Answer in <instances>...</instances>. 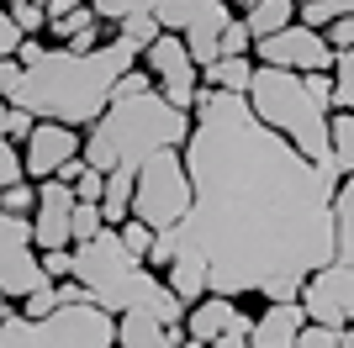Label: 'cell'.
<instances>
[{"label": "cell", "mask_w": 354, "mask_h": 348, "mask_svg": "<svg viewBox=\"0 0 354 348\" xmlns=\"http://www.w3.org/2000/svg\"><path fill=\"white\" fill-rule=\"evenodd\" d=\"M185 143L191 217L185 243L212 264V296H249L275 275H317L339 259L333 195L339 164H307L249 111V95L201 90Z\"/></svg>", "instance_id": "6da1fadb"}, {"label": "cell", "mask_w": 354, "mask_h": 348, "mask_svg": "<svg viewBox=\"0 0 354 348\" xmlns=\"http://www.w3.org/2000/svg\"><path fill=\"white\" fill-rule=\"evenodd\" d=\"M138 48L111 37L95 53H69V48H48L37 64L27 69V85L16 95L21 111H32L37 122H64V127H95L101 111L111 106L117 85L138 69Z\"/></svg>", "instance_id": "7a4b0ae2"}, {"label": "cell", "mask_w": 354, "mask_h": 348, "mask_svg": "<svg viewBox=\"0 0 354 348\" xmlns=\"http://www.w3.org/2000/svg\"><path fill=\"white\" fill-rule=\"evenodd\" d=\"M196 132L191 111H175L159 90L133 95V101H111L101 111V122L85 132V169L111 174V169H143L153 153L185 148Z\"/></svg>", "instance_id": "3957f363"}, {"label": "cell", "mask_w": 354, "mask_h": 348, "mask_svg": "<svg viewBox=\"0 0 354 348\" xmlns=\"http://www.w3.org/2000/svg\"><path fill=\"white\" fill-rule=\"evenodd\" d=\"M249 111L307 164H333L328 122H333V74H291V69H254Z\"/></svg>", "instance_id": "277c9868"}, {"label": "cell", "mask_w": 354, "mask_h": 348, "mask_svg": "<svg viewBox=\"0 0 354 348\" xmlns=\"http://www.w3.org/2000/svg\"><path fill=\"white\" fill-rule=\"evenodd\" d=\"M69 280H80L101 311L122 317V311H133L164 275H153L143 259L127 253V243H122L117 227H101L90 243H74V275Z\"/></svg>", "instance_id": "5b68a950"}, {"label": "cell", "mask_w": 354, "mask_h": 348, "mask_svg": "<svg viewBox=\"0 0 354 348\" xmlns=\"http://www.w3.org/2000/svg\"><path fill=\"white\" fill-rule=\"evenodd\" d=\"M133 217L148 222L153 232H169L191 217V174H185V148L153 153L138 169V190H133Z\"/></svg>", "instance_id": "8992f818"}, {"label": "cell", "mask_w": 354, "mask_h": 348, "mask_svg": "<svg viewBox=\"0 0 354 348\" xmlns=\"http://www.w3.org/2000/svg\"><path fill=\"white\" fill-rule=\"evenodd\" d=\"M153 21L159 32L185 37L196 69H207L222 58V32L233 27V6L227 0H153Z\"/></svg>", "instance_id": "52a82bcc"}, {"label": "cell", "mask_w": 354, "mask_h": 348, "mask_svg": "<svg viewBox=\"0 0 354 348\" xmlns=\"http://www.w3.org/2000/svg\"><path fill=\"white\" fill-rule=\"evenodd\" d=\"M43 285H53V280L43 275V253L32 243V222L0 211V290L11 301H27Z\"/></svg>", "instance_id": "ba28073f"}, {"label": "cell", "mask_w": 354, "mask_h": 348, "mask_svg": "<svg viewBox=\"0 0 354 348\" xmlns=\"http://www.w3.org/2000/svg\"><path fill=\"white\" fill-rule=\"evenodd\" d=\"M32 327H37V348H117V317L95 301L59 306L48 322H32Z\"/></svg>", "instance_id": "9c48e42d"}, {"label": "cell", "mask_w": 354, "mask_h": 348, "mask_svg": "<svg viewBox=\"0 0 354 348\" xmlns=\"http://www.w3.org/2000/svg\"><path fill=\"white\" fill-rule=\"evenodd\" d=\"M143 69L153 74L159 95L175 106V111H196V95H201V69H196V58H191V48H185V37L164 32L159 43L143 53Z\"/></svg>", "instance_id": "30bf717a"}, {"label": "cell", "mask_w": 354, "mask_h": 348, "mask_svg": "<svg viewBox=\"0 0 354 348\" xmlns=\"http://www.w3.org/2000/svg\"><path fill=\"white\" fill-rule=\"evenodd\" d=\"M254 58H259V69H291V74H333V64H339V53L328 48L323 32L301 27V21L254 43Z\"/></svg>", "instance_id": "8fae6325"}, {"label": "cell", "mask_w": 354, "mask_h": 348, "mask_svg": "<svg viewBox=\"0 0 354 348\" xmlns=\"http://www.w3.org/2000/svg\"><path fill=\"white\" fill-rule=\"evenodd\" d=\"M74 185L64 180H43L37 185V211H32V243L37 253H59V248H74Z\"/></svg>", "instance_id": "7c38bea8"}, {"label": "cell", "mask_w": 354, "mask_h": 348, "mask_svg": "<svg viewBox=\"0 0 354 348\" xmlns=\"http://www.w3.org/2000/svg\"><path fill=\"white\" fill-rule=\"evenodd\" d=\"M85 153V137L80 127H64V122H37L27 143H21V164H27V180H53L64 164H74Z\"/></svg>", "instance_id": "4fadbf2b"}, {"label": "cell", "mask_w": 354, "mask_h": 348, "mask_svg": "<svg viewBox=\"0 0 354 348\" xmlns=\"http://www.w3.org/2000/svg\"><path fill=\"white\" fill-rule=\"evenodd\" d=\"M117 348H185V327H169L164 317L133 306L117 317Z\"/></svg>", "instance_id": "5bb4252c"}, {"label": "cell", "mask_w": 354, "mask_h": 348, "mask_svg": "<svg viewBox=\"0 0 354 348\" xmlns=\"http://www.w3.org/2000/svg\"><path fill=\"white\" fill-rule=\"evenodd\" d=\"M301 327H307L301 301H291V306H265V311L254 317V327H249V348H296Z\"/></svg>", "instance_id": "9a60e30c"}, {"label": "cell", "mask_w": 354, "mask_h": 348, "mask_svg": "<svg viewBox=\"0 0 354 348\" xmlns=\"http://www.w3.org/2000/svg\"><path fill=\"white\" fill-rule=\"evenodd\" d=\"M164 285L175 290L180 301H185V311H191V306H201V301L212 296V264L201 259L191 243H185V248L175 253V264L164 269Z\"/></svg>", "instance_id": "2e32d148"}, {"label": "cell", "mask_w": 354, "mask_h": 348, "mask_svg": "<svg viewBox=\"0 0 354 348\" xmlns=\"http://www.w3.org/2000/svg\"><path fill=\"white\" fill-rule=\"evenodd\" d=\"M233 322H238V306L227 301V296H207L201 306L185 311V338H191V343H217Z\"/></svg>", "instance_id": "e0dca14e"}, {"label": "cell", "mask_w": 354, "mask_h": 348, "mask_svg": "<svg viewBox=\"0 0 354 348\" xmlns=\"http://www.w3.org/2000/svg\"><path fill=\"white\" fill-rule=\"evenodd\" d=\"M133 190H138V169H111L106 174V195H101V222L106 227L133 222Z\"/></svg>", "instance_id": "ac0fdd59"}, {"label": "cell", "mask_w": 354, "mask_h": 348, "mask_svg": "<svg viewBox=\"0 0 354 348\" xmlns=\"http://www.w3.org/2000/svg\"><path fill=\"white\" fill-rule=\"evenodd\" d=\"M243 27H249L254 43H265L275 32L296 27V0H254V11H243Z\"/></svg>", "instance_id": "d6986e66"}, {"label": "cell", "mask_w": 354, "mask_h": 348, "mask_svg": "<svg viewBox=\"0 0 354 348\" xmlns=\"http://www.w3.org/2000/svg\"><path fill=\"white\" fill-rule=\"evenodd\" d=\"M48 32H53L59 48H69V53H95V48H101V16L90 11V6H80L69 21H59V27H48Z\"/></svg>", "instance_id": "ffe728a7"}, {"label": "cell", "mask_w": 354, "mask_h": 348, "mask_svg": "<svg viewBox=\"0 0 354 348\" xmlns=\"http://www.w3.org/2000/svg\"><path fill=\"white\" fill-rule=\"evenodd\" d=\"M333 243H339V259L354 269V174L339 180V195H333Z\"/></svg>", "instance_id": "44dd1931"}, {"label": "cell", "mask_w": 354, "mask_h": 348, "mask_svg": "<svg viewBox=\"0 0 354 348\" xmlns=\"http://www.w3.org/2000/svg\"><path fill=\"white\" fill-rule=\"evenodd\" d=\"M254 69H259L254 58H217V64L201 69V85H207V90H227V95H249Z\"/></svg>", "instance_id": "7402d4cb"}, {"label": "cell", "mask_w": 354, "mask_h": 348, "mask_svg": "<svg viewBox=\"0 0 354 348\" xmlns=\"http://www.w3.org/2000/svg\"><path fill=\"white\" fill-rule=\"evenodd\" d=\"M328 148H333L339 174H354V116L349 111H333V122H328Z\"/></svg>", "instance_id": "603a6c76"}, {"label": "cell", "mask_w": 354, "mask_h": 348, "mask_svg": "<svg viewBox=\"0 0 354 348\" xmlns=\"http://www.w3.org/2000/svg\"><path fill=\"white\" fill-rule=\"evenodd\" d=\"M344 16H354V0H312V6L296 11V21L312 27V32H328L333 21H344Z\"/></svg>", "instance_id": "cb8c5ba5"}, {"label": "cell", "mask_w": 354, "mask_h": 348, "mask_svg": "<svg viewBox=\"0 0 354 348\" xmlns=\"http://www.w3.org/2000/svg\"><path fill=\"white\" fill-rule=\"evenodd\" d=\"M117 37H122V43H133L138 53H148V48H153V43L164 37V32H159V21H153V6H148V11H138V16H127V21L117 27Z\"/></svg>", "instance_id": "d4e9b609"}, {"label": "cell", "mask_w": 354, "mask_h": 348, "mask_svg": "<svg viewBox=\"0 0 354 348\" xmlns=\"http://www.w3.org/2000/svg\"><path fill=\"white\" fill-rule=\"evenodd\" d=\"M333 111L354 116V53H339L333 64Z\"/></svg>", "instance_id": "484cf974"}, {"label": "cell", "mask_w": 354, "mask_h": 348, "mask_svg": "<svg viewBox=\"0 0 354 348\" xmlns=\"http://www.w3.org/2000/svg\"><path fill=\"white\" fill-rule=\"evenodd\" d=\"M6 11H11V21L21 27V37H37V32H48V11L37 6V0H6Z\"/></svg>", "instance_id": "4316f807"}, {"label": "cell", "mask_w": 354, "mask_h": 348, "mask_svg": "<svg viewBox=\"0 0 354 348\" xmlns=\"http://www.w3.org/2000/svg\"><path fill=\"white\" fill-rule=\"evenodd\" d=\"M153 0H90V11L101 16V27H122L127 16H138V11H148Z\"/></svg>", "instance_id": "83f0119b"}, {"label": "cell", "mask_w": 354, "mask_h": 348, "mask_svg": "<svg viewBox=\"0 0 354 348\" xmlns=\"http://www.w3.org/2000/svg\"><path fill=\"white\" fill-rule=\"evenodd\" d=\"M0 211H6V217H27V222H32V211H37V185H27V180H21V185L0 190Z\"/></svg>", "instance_id": "f1b7e54d"}, {"label": "cell", "mask_w": 354, "mask_h": 348, "mask_svg": "<svg viewBox=\"0 0 354 348\" xmlns=\"http://www.w3.org/2000/svg\"><path fill=\"white\" fill-rule=\"evenodd\" d=\"M180 248H185V232H180V227L159 232V238H153V253H148V269H153V275H164V269L175 264V253H180Z\"/></svg>", "instance_id": "f546056e"}, {"label": "cell", "mask_w": 354, "mask_h": 348, "mask_svg": "<svg viewBox=\"0 0 354 348\" xmlns=\"http://www.w3.org/2000/svg\"><path fill=\"white\" fill-rule=\"evenodd\" d=\"M117 232H122V243H127V253L148 264V253H153V238H159V232L148 227V222H138V217H133V222H122Z\"/></svg>", "instance_id": "4dcf8cb0"}, {"label": "cell", "mask_w": 354, "mask_h": 348, "mask_svg": "<svg viewBox=\"0 0 354 348\" xmlns=\"http://www.w3.org/2000/svg\"><path fill=\"white\" fill-rule=\"evenodd\" d=\"M0 348H37V327L16 311L11 322H0Z\"/></svg>", "instance_id": "1f68e13d"}, {"label": "cell", "mask_w": 354, "mask_h": 348, "mask_svg": "<svg viewBox=\"0 0 354 348\" xmlns=\"http://www.w3.org/2000/svg\"><path fill=\"white\" fill-rule=\"evenodd\" d=\"M27 180V164H21V153H16L11 137H0V190H11Z\"/></svg>", "instance_id": "d6a6232c"}, {"label": "cell", "mask_w": 354, "mask_h": 348, "mask_svg": "<svg viewBox=\"0 0 354 348\" xmlns=\"http://www.w3.org/2000/svg\"><path fill=\"white\" fill-rule=\"evenodd\" d=\"M53 311H59V285H43L37 296L21 301V317H27V322H48Z\"/></svg>", "instance_id": "836d02e7"}, {"label": "cell", "mask_w": 354, "mask_h": 348, "mask_svg": "<svg viewBox=\"0 0 354 348\" xmlns=\"http://www.w3.org/2000/svg\"><path fill=\"white\" fill-rule=\"evenodd\" d=\"M249 48H254L249 27H243V16H233V27L222 32V58H249Z\"/></svg>", "instance_id": "e575fe53"}, {"label": "cell", "mask_w": 354, "mask_h": 348, "mask_svg": "<svg viewBox=\"0 0 354 348\" xmlns=\"http://www.w3.org/2000/svg\"><path fill=\"white\" fill-rule=\"evenodd\" d=\"M339 343H344V333L339 327H323V322H307L301 338H296V348H339Z\"/></svg>", "instance_id": "d590c367"}, {"label": "cell", "mask_w": 354, "mask_h": 348, "mask_svg": "<svg viewBox=\"0 0 354 348\" xmlns=\"http://www.w3.org/2000/svg\"><path fill=\"white\" fill-rule=\"evenodd\" d=\"M21 85H27V69H21L16 58H0V101H11V106H16Z\"/></svg>", "instance_id": "8d00e7d4"}, {"label": "cell", "mask_w": 354, "mask_h": 348, "mask_svg": "<svg viewBox=\"0 0 354 348\" xmlns=\"http://www.w3.org/2000/svg\"><path fill=\"white\" fill-rule=\"evenodd\" d=\"M106 222H101V206H74V243H90V238H95V232H101Z\"/></svg>", "instance_id": "74e56055"}, {"label": "cell", "mask_w": 354, "mask_h": 348, "mask_svg": "<svg viewBox=\"0 0 354 348\" xmlns=\"http://www.w3.org/2000/svg\"><path fill=\"white\" fill-rule=\"evenodd\" d=\"M101 195H106V174L85 169L80 180H74V201H85V206H101Z\"/></svg>", "instance_id": "f35d334b"}, {"label": "cell", "mask_w": 354, "mask_h": 348, "mask_svg": "<svg viewBox=\"0 0 354 348\" xmlns=\"http://www.w3.org/2000/svg\"><path fill=\"white\" fill-rule=\"evenodd\" d=\"M21 43H27V37H21V27H16L11 11L0 6V58H16V48H21Z\"/></svg>", "instance_id": "ab89813d"}, {"label": "cell", "mask_w": 354, "mask_h": 348, "mask_svg": "<svg viewBox=\"0 0 354 348\" xmlns=\"http://www.w3.org/2000/svg\"><path fill=\"white\" fill-rule=\"evenodd\" d=\"M32 132H37V116H32V111H21V106H11V122H6V137H11V143H27Z\"/></svg>", "instance_id": "60d3db41"}, {"label": "cell", "mask_w": 354, "mask_h": 348, "mask_svg": "<svg viewBox=\"0 0 354 348\" xmlns=\"http://www.w3.org/2000/svg\"><path fill=\"white\" fill-rule=\"evenodd\" d=\"M323 37H328V48H333V53H354V16L333 21V27H328Z\"/></svg>", "instance_id": "b9f144b4"}, {"label": "cell", "mask_w": 354, "mask_h": 348, "mask_svg": "<svg viewBox=\"0 0 354 348\" xmlns=\"http://www.w3.org/2000/svg\"><path fill=\"white\" fill-rule=\"evenodd\" d=\"M43 275H48V280H69V275H74V248L43 253Z\"/></svg>", "instance_id": "7bdbcfd3"}, {"label": "cell", "mask_w": 354, "mask_h": 348, "mask_svg": "<svg viewBox=\"0 0 354 348\" xmlns=\"http://www.w3.org/2000/svg\"><path fill=\"white\" fill-rule=\"evenodd\" d=\"M43 53H48V43H43V37H27V43L16 48V64H21V69H32V64H37Z\"/></svg>", "instance_id": "ee69618b"}, {"label": "cell", "mask_w": 354, "mask_h": 348, "mask_svg": "<svg viewBox=\"0 0 354 348\" xmlns=\"http://www.w3.org/2000/svg\"><path fill=\"white\" fill-rule=\"evenodd\" d=\"M16 311H11V296H6V290H0V322H11Z\"/></svg>", "instance_id": "f6af8a7d"}, {"label": "cell", "mask_w": 354, "mask_h": 348, "mask_svg": "<svg viewBox=\"0 0 354 348\" xmlns=\"http://www.w3.org/2000/svg\"><path fill=\"white\" fill-rule=\"evenodd\" d=\"M339 348H354V333H344V343H339Z\"/></svg>", "instance_id": "bcb514c9"}, {"label": "cell", "mask_w": 354, "mask_h": 348, "mask_svg": "<svg viewBox=\"0 0 354 348\" xmlns=\"http://www.w3.org/2000/svg\"><path fill=\"white\" fill-rule=\"evenodd\" d=\"M74 6H90V0H74Z\"/></svg>", "instance_id": "7dc6e473"}, {"label": "cell", "mask_w": 354, "mask_h": 348, "mask_svg": "<svg viewBox=\"0 0 354 348\" xmlns=\"http://www.w3.org/2000/svg\"><path fill=\"white\" fill-rule=\"evenodd\" d=\"M37 6H43V11H48V0H37Z\"/></svg>", "instance_id": "c3c4849f"}, {"label": "cell", "mask_w": 354, "mask_h": 348, "mask_svg": "<svg viewBox=\"0 0 354 348\" xmlns=\"http://www.w3.org/2000/svg\"><path fill=\"white\" fill-rule=\"evenodd\" d=\"M227 6H233V0H227Z\"/></svg>", "instance_id": "681fc988"}, {"label": "cell", "mask_w": 354, "mask_h": 348, "mask_svg": "<svg viewBox=\"0 0 354 348\" xmlns=\"http://www.w3.org/2000/svg\"><path fill=\"white\" fill-rule=\"evenodd\" d=\"M0 6H6V0H0Z\"/></svg>", "instance_id": "f907efd6"}]
</instances>
